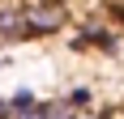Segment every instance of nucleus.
<instances>
[{"label":"nucleus","mask_w":124,"mask_h":119,"mask_svg":"<svg viewBox=\"0 0 124 119\" xmlns=\"http://www.w3.org/2000/svg\"><path fill=\"white\" fill-rule=\"evenodd\" d=\"M22 13H26V30H30V38L56 34V30L64 26V4H60V0H26Z\"/></svg>","instance_id":"1"},{"label":"nucleus","mask_w":124,"mask_h":119,"mask_svg":"<svg viewBox=\"0 0 124 119\" xmlns=\"http://www.w3.org/2000/svg\"><path fill=\"white\" fill-rule=\"evenodd\" d=\"M0 38H4V43L30 38V30H26V13H22L17 0H0Z\"/></svg>","instance_id":"2"},{"label":"nucleus","mask_w":124,"mask_h":119,"mask_svg":"<svg viewBox=\"0 0 124 119\" xmlns=\"http://www.w3.org/2000/svg\"><path fill=\"white\" fill-rule=\"evenodd\" d=\"M73 47H99V51H116L120 38L111 30H99V26H81V38H73Z\"/></svg>","instance_id":"3"},{"label":"nucleus","mask_w":124,"mask_h":119,"mask_svg":"<svg viewBox=\"0 0 124 119\" xmlns=\"http://www.w3.org/2000/svg\"><path fill=\"white\" fill-rule=\"evenodd\" d=\"M64 102H69L73 111H90V102H94V94H90V89H73V94L64 98Z\"/></svg>","instance_id":"4"},{"label":"nucleus","mask_w":124,"mask_h":119,"mask_svg":"<svg viewBox=\"0 0 124 119\" xmlns=\"http://www.w3.org/2000/svg\"><path fill=\"white\" fill-rule=\"evenodd\" d=\"M9 102H13V111H26V106H34V94H30V89H17Z\"/></svg>","instance_id":"5"},{"label":"nucleus","mask_w":124,"mask_h":119,"mask_svg":"<svg viewBox=\"0 0 124 119\" xmlns=\"http://www.w3.org/2000/svg\"><path fill=\"white\" fill-rule=\"evenodd\" d=\"M0 119H13V102L9 98H0Z\"/></svg>","instance_id":"6"}]
</instances>
